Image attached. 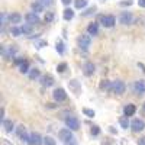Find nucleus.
<instances>
[{
  "instance_id": "37998d69",
  "label": "nucleus",
  "mask_w": 145,
  "mask_h": 145,
  "mask_svg": "<svg viewBox=\"0 0 145 145\" xmlns=\"http://www.w3.org/2000/svg\"><path fill=\"white\" fill-rule=\"evenodd\" d=\"M65 145H76V139H74V141H71V142H67Z\"/></svg>"
},
{
  "instance_id": "1a4fd4ad",
  "label": "nucleus",
  "mask_w": 145,
  "mask_h": 145,
  "mask_svg": "<svg viewBox=\"0 0 145 145\" xmlns=\"http://www.w3.org/2000/svg\"><path fill=\"white\" fill-rule=\"evenodd\" d=\"M65 125H67L71 131H77V129L80 128V122H78L74 116H68V118L65 119Z\"/></svg>"
},
{
  "instance_id": "ea45409f",
  "label": "nucleus",
  "mask_w": 145,
  "mask_h": 145,
  "mask_svg": "<svg viewBox=\"0 0 145 145\" xmlns=\"http://www.w3.org/2000/svg\"><path fill=\"white\" fill-rule=\"evenodd\" d=\"M138 145H145V137H142V138L138 139Z\"/></svg>"
},
{
  "instance_id": "7ed1b4c3",
  "label": "nucleus",
  "mask_w": 145,
  "mask_h": 145,
  "mask_svg": "<svg viewBox=\"0 0 145 145\" xmlns=\"http://www.w3.org/2000/svg\"><path fill=\"white\" fill-rule=\"evenodd\" d=\"M99 22L102 23L105 28H112L115 25L116 19H115L113 15H102V16H99Z\"/></svg>"
},
{
  "instance_id": "0eeeda50",
  "label": "nucleus",
  "mask_w": 145,
  "mask_h": 145,
  "mask_svg": "<svg viewBox=\"0 0 145 145\" xmlns=\"http://www.w3.org/2000/svg\"><path fill=\"white\" fill-rule=\"evenodd\" d=\"M131 128H132L134 132H141V131L145 129V122L142 119H134L131 122Z\"/></svg>"
},
{
  "instance_id": "4c0bfd02",
  "label": "nucleus",
  "mask_w": 145,
  "mask_h": 145,
  "mask_svg": "<svg viewBox=\"0 0 145 145\" xmlns=\"http://www.w3.org/2000/svg\"><path fill=\"white\" fill-rule=\"evenodd\" d=\"M38 2H39V3L42 5V6H50L52 0H38Z\"/></svg>"
},
{
  "instance_id": "473e14b6",
  "label": "nucleus",
  "mask_w": 145,
  "mask_h": 145,
  "mask_svg": "<svg viewBox=\"0 0 145 145\" xmlns=\"http://www.w3.org/2000/svg\"><path fill=\"white\" fill-rule=\"evenodd\" d=\"M54 20V13L52 12H46V15H45V22L46 23H51Z\"/></svg>"
},
{
  "instance_id": "ddd939ff",
  "label": "nucleus",
  "mask_w": 145,
  "mask_h": 145,
  "mask_svg": "<svg viewBox=\"0 0 145 145\" xmlns=\"http://www.w3.org/2000/svg\"><path fill=\"white\" fill-rule=\"evenodd\" d=\"M25 19H26V22L29 23V25H36V23H39V16L36 15V13H33V12H31V13H28L26 16H25Z\"/></svg>"
},
{
  "instance_id": "39448f33",
  "label": "nucleus",
  "mask_w": 145,
  "mask_h": 145,
  "mask_svg": "<svg viewBox=\"0 0 145 145\" xmlns=\"http://www.w3.org/2000/svg\"><path fill=\"white\" fill-rule=\"evenodd\" d=\"M77 42H78V46L81 48V50H87V48L90 46V44H91V36L89 33L87 35H81V36H78Z\"/></svg>"
},
{
  "instance_id": "c85d7f7f",
  "label": "nucleus",
  "mask_w": 145,
  "mask_h": 145,
  "mask_svg": "<svg viewBox=\"0 0 145 145\" xmlns=\"http://www.w3.org/2000/svg\"><path fill=\"white\" fill-rule=\"evenodd\" d=\"M38 77H39V70L33 68V70L29 71V78L31 80H35V78H38Z\"/></svg>"
},
{
  "instance_id": "6e6552de",
  "label": "nucleus",
  "mask_w": 145,
  "mask_h": 145,
  "mask_svg": "<svg viewBox=\"0 0 145 145\" xmlns=\"http://www.w3.org/2000/svg\"><path fill=\"white\" fill-rule=\"evenodd\" d=\"M132 20H134V16H132L131 12H122L119 16V22L122 25H129V23H132Z\"/></svg>"
},
{
  "instance_id": "a878e982",
  "label": "nucleus",
  "mask_w": 145,
  "mask_h": 145,
  "mask_svg": "<svg viewBox=\"0 0 145 145\" xmlns=\"http://www.w3.org/2000/svg\"><path fill=\"white\" fill-rule=\"evenodd\" d=\"M74 6H76V9H84L87 6V0H76Z\"/></svg>"
},
{
  "instance_id": "393cba45",
  "label": "nucleus",
  "mask_w": 145,
  "mask_h": 145,
  "mask_svg": "<svg viewBox=\"0 0 145 145\" xmlns=\"http://www.w3.org/2000/svg\"><path fill=\"white\" fill-rule=\"evenodd\" d=\"M110 87H112V83L109 80H102L100 81V89L102 90H110Z\"/></svg>"
},
{
  "instance_id": "e433bc0d",
  "label": "nucleus",
  "mask_w": 145,
  "mask_h": 145,
  "mask_svg": "<svg viewBox=\"0 0 145 145\" xmlns=\"http://www.w3.org/2000/svg\"><path fill=\"white\" fill-rule=\"evenodd\" d=\"M90 134H91V135H99V134H100L99 126H93V128H91V131H90Z\"/></svg>"
},
{
  "instance_id": "2f4dec72",
  "label": "nucleus",
  "mask_w": 145,
  "mask_h": 145,
  "mask_svg": "<svg viewBox=\"0 0 145 145\" xmlns=\"http://www.w3.org/2000/svg\"><path fill=\"white\" fill-rule=\"evenodd\" d=\"M10 33H12V36H19V35H22V29L13 26V28L10 29Z\"/></svg>"
},
{
  "instance_id": "a19ab883",
  "label": "nucleus",
  "mask_w": 145,
  "mask_h": 145,
  "mask_svg": "<svg viewBox=\"0 0 145 145\" xmlns=\"http://www.w3.org/2000/svg\"><path fill=\"white\" fill-rule=\"evenodd\" d=\"M138 5L139 7H145V0H138Z\"/></svg>"
},
{
  "instance_id": "5701e85b",
  "label": "nucleus",
  "mask_w": 145,
  "mask_h": 145,
  "mask_svg": "<svg viewBox=\"0 0 145 145\" xmlns=\"http://www.w3.org/2000/svg\"><path fill=\"white\" fill-rule=\"evenodd\" d=\"M55 48H57L58 54H64V51H65V48H64V42H63L61 39H58V41L55 42Z\"/></svg>"
},
{
  "instance_id": "c9c22d12",
  "label": "nucleus",
  "mask_w": 145,
  "mask_h": 145,
  "mask_svg": "<svg viewBox=\"0 0 145 145\" xmlns=\"http://www.w3.org/2000/svg\"><path fill=\"white\" fill-rule=\"evenodd\" d=\"M65 68H67V63H61V64L57 65V71H58V72H64Z\"/></svg>"
},
{
  "instance_id": "4468645a",
  "label": "nucleus",
  "mask_w": 145,
  "mask_h": 145,
  "mask_svg": "<svg viewBox=\"0 0 145 145\" xmlns=\"http://www.w3.org/2000/svg\"><path fill=\"white\" fill-rule=\"evenodd\" d=\"M41 84L44 87H51L52 84H54V77L51 74H45L41 77Z\"/></svg>"
},
{
  "instance_id": "4be33fe9",
  "label": "nucleus",
  "mask_w": 145,
  "mask_h": 145,
  "mask_svg": "<svg viewBox=\"0 0 145 145\" xmlns=\"http://www.w3.org/2000/svg\"><path fill=\"white\" fill-rule=\"evenodd\" d=\"M119 125L122 126L123 129H128V128L131 126V123H129V119H128L126 116H122V118L119 119Z\"/></svg>"
},
{
  "instance_id": "412c9836",
  "label": "nucleus",
  "mask_w": 145,
  "mask_h": 145,
  "mask_svg": "<svg viewBox=\"0 0 145 145\" xmlns=\"http://www.w3.org/2000/svg\"><path fill=\"white\" fill-rule=\"evenodd\" d=\"M63 18H64L65 20H71L72 18H74V12H72V9L67 7V9L64 10V13H63Z\"/></svg>"
},
{
  "instance_id": "b1692460",
  "label": "nucleus",
  "mask_w": 145,
  "mask_h": 145,
  "mask_svg": "<svg viewBox=\"0 0 145 145\" xmlns=\"http://www.w3.org/2000/svg\"><path fill=\"white\" fill-rule=\"evenodd\" d=\"M19 71L22 72V74H26V72H29V63L25 61V63H22L19 65Z\"/></svg>"
},
{
  "instance_id": "7c9ffc66",
  "label": "nucleus",
  "mask_w": 145,
  "mask_h": 145,
  "mask_svg": "<svg viewBox=\"0 0 145 145\" xmlns=\"http://www.w3.org/2000/svg\"><path fill=\"white\" fill-rule=\"evenodd\" d=\"M94 13H96V6L89 7L86 12H83V16H91V15H94Z\"/></svg>"
},
{
  "instance_id": "c756f323",
  "label": "nucleus",
  "mask_w": 145,
  "mask_h": 145,
  "mask_svg": "<svg viewBox=\"0 0 145 145\" xmlns=\"http://www.w3.org/2000/svg\"><path fill=\"white\" fill-rule=\"evenodd\" d=\"M83 113L86 115L87 118H94V116H96L94 110H91V109H87V107H84V109H83Z\"/></svg>"
},
{
  "instance_id": "9b49d317",
  "label": "nucleus",
  "mask_w": 145,
  "mask_h": 145,
  "mask_svg": "<svg viewBox=\"0 0 145 145\" xmlns=\"http://www.w3.org/2000/svg\"><path fill=\"white\" fill-rule=\"evenodd\" d=\"M68 87H70V90H72V93H74L76 96H78L81 93V86H80V83L77 80H70L68 81Z\"/></svg>"
},
{
  "instance_id": "423d86ee",
  "label": "nucleus",
  "mask_w": 145,
  "mask_h": 145,
  "mask_svg": "<svg viewBox=\"0 0 145 145\" xmlns=\"http://www.w3.org/2000/svg\"><path fill=\"white\" fill-rule=\"evenodd\" d=\"M52 97H54L55 102H64V100L67 99V93H65V90H64L63 87H58V89L54 90Z\"/></svg>"
},
{
  "instance_id": "2eb2a0df",
  "label": "nucleus",
  "mask_w": 145,
  "mask_h": 145,
  "mask_svg": "<svg viewBox=\"0 0 145 145\" xmlns=\"http://www.w3.org/2000/svg\"><path fill=\"white\" fill-rule=\"evenodd\" d=\"M83 70H84V74H86L87 77H90V76L94 74L96 67H94L93 63H86V64H84V67H83Z\"/></svg>"
},
{
  "instance_id": "79ce46f5",
  "label": "nucleus",
  "mask_w": 145,
  "mask_h": 145,
  "mask_svg": "<svg viewBox=\"0 0 145 145\" xmlns=\"http://www.w3.org/2000/svg\"><path fill=\"white\" fill-rule=\"evenodd\" d=\"M61 2H63V5H65V6H68L71 2H72V0H61Z\"/></svg>"
},
{
  "instance_id": "72a5a7b5",
  "label": "nucleus",
  "mask_w": 145,
  "mask_h": 145,
  "mask_svg": "<svg viewBox=\"0 0 145 145\" xmlns=\"http://www.w3.org/2000/svg\"><path fill=\"white\" fill-rule=\"evenodd\" d=\"M46 45H48V42H46V41H44V39L36 41V42H35V46L38 48V50H41V48H44V46H46Z\"/></svg>"
},
{
  "instance_id": "58836bf2",
  "label": "nucleus",
  "mask_w": 145,
  "mask_h": 145,
  "mask_svg": "<svg viewBox=\"0 0 145 145\" xmlns=\"http://www.w3.org/2000/svg\"><path fill=\"white\" fill-rule=\"evenodd\" d=\"M132 0H125V2H120V6H131Z\"/></svg>"
},
{
  "instance_id": "f03ea898",
  "label": "nucleus",
  "mask_w": 145,
  "mask_h": 145,
  "mask_svg": "<svg viewBox=\"0 0 145 145\" xmlns=\"http://www.w3.org/2000/svg\"><path fill=\"white\" fill-rule=\"evenodd\" d=\"M125 90H126V86H125L123 81H120V80L112 81V87H110L112 93H115V94H123Z\"/></svg>"
},
{
  "instance_id": "cd10ccee",
  "label": "nucleus",
  "mask_w": 145,
  "mask_h": 145,
  "mask_svg": "<svg viewBox=\"0 0 145 145\" xmlns=\"http://www.w3.org/2000/svg\"><path fill=\"white\" fill-rule=\"evenodd\" d=\"M16 134H18V137H19V138H22L23 135H26V128L23 126V125L18 126V129H16Z\"/></svg>"
},
{
  "instance_id": "c03bdc74",
  "label": "nucleus",
  "mask_w": 145,
  "mask_h": 145,
  "mask_svg": "<svg viewBox=\"0 0 145 145\" xmlns=\"http://www.w3.org/2000/svg\"><path fill=\"white\" fill-rule=\"evenodd\" d=\"M144 110H145V103H144Z\"/></svg>"
},
{
  "instance_id": "bb28decb",
  "label": "nucleus",
  "mask_w": 145,
  "mask_h": 145,
  "mask_svg": "<svg viewBox=\"0 0 145 145\" xmlns=\"http://www.w3.org/2000/svg\"><path fill=\"white\" fill-rule=\"evenodd\" d=\"M20 29H22V33H23V35H28V33L32 32V25H29V23H25L23 26H20Z\"/></svg>"
},
{
  "instance_id": "20e7f679",
  "label": "nucleus",
  "mask_w": 145,
  "mask_h": 145,
  "mask_svg": "<svg viewBox=\"0 0 145 145\" xmlns=\"http://www.w3.org/2000/svg\"><path fill=\"white\" fill-rule=\"evenodd\" d=\"M58 137H59V139H61L64 144L74 141V135H72L71 129H61V131L58 132Z\"/></svg>"
},
{
  "instance_id": "9d476101",
  "label": "nucleus",
  "mask_w": 145,
  "mask_h": 145,
  "mask_svg": "<svg viewBox=\"0 0 145 145\" xmlns=\"http://www.w3.org/2000/svg\"><path fill=\"white\" fill-rule=\"evenodd\" d=\"M134 91L137 94H145V80H138L134 83V86H132Z\"/></svg>"
},
{
  "instance_id": "dca6fc26",
  "label": "nucleus",
  "mask_w": 145,
  "mask_h": 145,
  "mask_svg": "<svg viewBox=\"0 0 145 145\" xmlns=\"http://www.w3.org/2000/svg\"><path fill=\"white\" fill-rule=\"evenodd\" d=\"M135 110H137V107H135V105H132V103H128V105L123 107V113H125L126 118L132 116V115L135 113Z\"/></svg>"
},
{
  "instance_id": "6ab92c4d",
  "label": "nucleus",
  "mask_w": 145,
  "mask_h": 145,
  "mask_svg": "<svg viewBox=\"0 0 145 145\" xmlns=\"http://www.w3.org/2000/svg\"><path fill=\"white\" fill-rule=\"evenodd\" d=\"M3 128L6 132H12L15 128H13V122H12L10 119H3Z\"/></svg>"
},
{
  "instance_id": "f3484780",
  "label": "nucleus",
  "mask_w": 145,
  "mask_h": 145,
  "mask_svg": "<svg viewBox=\"0 0 145 145\" xmlns=\"http://www.w3.org/2000/svg\"><path fill=\"white\" fill-rule=\"evenodd\" d=\"M87 33L89 35H97L99 33V25L96 22H93V23H90V25L87 26Z\"/></svg>"
},
{
  "instance_id": "f704fd0d",
  "label": "nucleus",
  "mask_w": 145,
  "mask_h": 145,
  "mask_svg": "<svg viewBox=\"0 0 145 145\" xmlns=\"http://www.w3.org/2000/svg\"><path fill=\"white\" fill-rule=\"evenodd\" d=\"M44 145H57V144H55V141L51 137H45L44 138Z\"/></svg>"
},
{
  "instance_id": "aec40b11",
  "label": "nucleus",
  "mask_w": 145,
  "mask_h": 145,
  "mask_svg": "<svg viewBox=\"0 0 145 145\" xmlns=\"http://www.w3.org/2000/svg\"><path fill=\"white\" fill-rule=\"evenodd\" d=\"M31 7H32V12H33V13H36V15H38L39 12H42V10H44V6L38 2V0H36V2H33Z\"/></svg>"
},
{
  "instance_id": "a18cd8bd",
  "label": "nucleus",
  "mask_w": 145,
  "mask_h": 145,
  "mask_svg": "<svg viewBox=\"0 0 145 145\" xmlns=\"http://www.w3.org/2000/svg\"><path fill=\"white\" fill-rule=\"evenodd\" d=\"M100 2H105V0H100Z\"/></svg>"
},
{
  "instance_id": "f8f14e48",
  "label": "nucleus",
  "mask_w": 145,
  "mask_h": 145,
  "mask_svg": "<svg viewBox=\"0 0 145 145\" xmlns=\"http://www.w3.org/2000/svg\"><path fill=\"white\" fill-rule=\"evenodd\" d=\"M29 144L31 145H42V138L38 132H32L29 135Z\"/></svg>"
},
{
  "instance_id": "a211bd4d",
  "label": "nucleus",
  "mask_w": 145,
  "mask_h": 145,
  "mask_svg": "<svg viewBox=\"0 0 145 145\" xmlns=\"http://www.w3.org/2000/svg\"><path fill=\"white\" fill-rule=\"evenodd\" d=\"M20 22H22V15H19V13L9 15V23H20Z\"/></svg>"
},
{
  "instance_id": "f257e3e1",
  "label": "nucleus",
  "mask_w": 145,
  "mask_h": 145,
  "mask_svg": "<svg viewBox=\"0 0 145 145\" xmlns=\"http://www.w3.org/2000/svg\"><path fill=\"white\" fill-rule=\"evenodd\" d=\"M18 51V46L16 45H9V46H2V55L5 59H12L15 57Z\"/></svg>"
}]
</instances>
